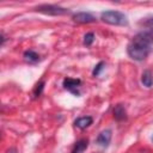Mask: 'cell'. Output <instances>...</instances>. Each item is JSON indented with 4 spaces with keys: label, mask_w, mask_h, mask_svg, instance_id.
<instances>
[{
    "label": "cell",
    "mask_w": 153,
    "mask_h": 153,
    "mask_svg": "<svg viewBox=\"0 0 153 153\" xmlns=\"http://www.w3.org/2000/svg\"><path fill=\"white\" fill-rule=\"evenodd\" d=\"M153 45V35L148 31H142L135 35L127 47L128 55L136 61L145 60Z\"/></svg>",
    "instance_id": "6da1fadb"
},
{
    "label": "cell",
    "mask_w": 153,
    "mask_h": 153,
    "mask_svg": "<svg viewBox=\"0 0 153 153\" xmlns=\"http://www.w3.org/2000/svg\"><path fill=\"white\" fill-rule=\"evenodd\" d=\"M100 19L104 23L110 24V25H127V23H128L124 13H122L120 11H112V10L102 12Z\"/></svg>",
    "instance_id": "7a4b0ae2"
},
{
    "label": "cell",
    "mask_w": 153,
    "mask_h": 153,
    "mask_svg": "<svg viewBox=\"0 0 153 153\" xmlns=\"http://www.w3.org/2000/svg\"><path fill=\"white\" fill-rule=\"evenodd\" d=\"M37 12L44 13V14H50V16H62L68 13L67 8L56 6V5H39L35 8Z\"/></svg>",
    "instance_id": "3957f363"
},
{
    "label": "cell",
    "mask_w": 153,
    "mask_h": 153,
    "mask_svg": "<svg viewBox=\"0 0 153 153\" xmlns=\"http://www.w3.org/2000/svg\"><path fill=\"white\" fill-rule=\"evenodd\" d=\"M81 81L80 79H73V78H66L63 80V87L69 91L71 93L75 94V96H79V86H80Z\"/></svg>",
    "instance_id": "277c9868"
},
{
    "label": "cell",
    "mask_w": 153,
    "mask_h": 153,
    "mask_svg": "<svg viewBox=\"0 0 153 153\" xmlns=\"http://www.w3.org/2000/svg\"><path fill=\"white\" fill-rule=\"evenodd\" d=\"M73 20L79 24H87V23H93L96 18L88 12H78L73 16Z\"/></svg>",
    "instance_id": "5b68a950"
},
{
    "label": "cell",
    "mask_w": 153,
    "mask_h": 153,
    "mask_svg": "<svg viewBox=\"0 0 153 153\" xmlns=\"http://www.w3.org/2000/svg\"><path fill=\"white\" fill-rule=\"evenodd\" d=\"M111 141V130L105 129L97 136V143L102 147H106Z\"/></svg>",
    "instance_id": "8992f818"
},
{
    "label": "cell",
    "mask_w": 153,
    "mask_h": 153,
    "mask_svg": "<svg viewBox=\"0 0 153 153\" xmlns=\"http://www.w3.org/2000/svg\"><path fill=\"white\" fill-rule=\"evenodd\" d=\"M112 114H114V117L116 121H123L127 118V111H126V108L123 106V104H117L115 105L114 110H112Z\"/></svg>",
    "instance_id": "52a82bcc"
},
{
    "label": "cell",
    "mask_w": 153,
    "mask_h": 153,
    "mask_svg": "<svg viewBox=\"0 0 153 153\" xmlns=\"http://www.w3.org/2000/svg\"><path fill=\"white\" fill-rule=\"evenodd\" d=\"M93 120L91 116H82V117H79L78 120H75L74 122V126L79 129H86L87 127H90L92 124Z\"/></svg>",
    "instance_id": "ba28073f"
},
{
    "label": "cell",
    "mask_w": 153,
    "mask_h": 153,
    "mask_svg": "<svg viewBox=\"0 0 153 153\" xmlns=\"http://www.w3.org/2000/svg\"><path fill=\"white\" fill-rule=\"evenodd\" d=\"M87 146H88V140L87 139H81L78 142H75L71 153H81L87 148Z\"/></svg>",
    "instance_id": "9c48e42d"
},
{
    "label": "cell",
    "mask_w": 153,
    "mask_h": 153,
    "mask_svg": "<svg viewBox=\"0 0 153 153\" xmlns=\"http://www.w3.org/2000/svg\"><path fill=\"white\" fill-rule=\"evenodd\" d=\"M24 60L29 63H36L39 61V55L33 50H26L24 53Z\"/></svg>",
    "instance_id": "30bf717a"
},
{
    "label": "cell",
    "mask_w": 153,
    "mask_h": 153,
    "mask_svg": "<svg viewBox=\"0 0 153 153\" xmlns=\"http://www.w3.org/2000/svg\"><path fill=\"white\" fill-rule=\"evenodd\" d=\"M141 82L143 86L146 87H151L153 84V75L151 73V71H145L141 75Z\"/></svg>",
    "instance_id": "8fae6325"
},
{
    "label": "cell",
    "mask_w": 153,
    "mask_h": 153,
    "mask_svg": "<svg viewBox=\"0 0 153 153\" xmlns=\"http://www.w3.org/2000/svg\"><path fill=\"white\" fill-rule=\"evenodd\" d=\"M93 41H94V35H93V32H87V33L84 36V44H85L86 47H90V45L93 43Z\"/></svg>",
    "instance_id": "7c38bea8"
},
{
    "label": "cell",
    "mask_w": 153,
    "mask_h": 153,
    "mask_svg": "<svg viewBox=\"0 0 153 153\" xmlns=\"http://www.w3.org/2000/svg\"><path fill=\"white\" fill-rule=\"evenodd\" d=\"M43 88H44V81H39V82H37L36 86H35V88H33V94H35V97L41 96Z\"/></svg>",
    "instance_id": "4fadbf2b"
},
{
    "label": "cell",
    "mask_w": 153,
    "mask_h": 153,
    "mask_svg": "<svg viewBox=\"0 0 153 153\" xmlns=\"http://www.w3.org/2000/svg\"><path fill=\"white\" fill-rule=\"evenodd\" d=\"M142 23H143V25H145L146 27H148V32H151V33L153 35V17L146 18Z\"/></svg>",
    "instance_id": "5bb4252c"
},
{
    "label": "cell",
    "mask_w": 153,
    "mask_h": 153,
    "mask_svg": "<svg viewBox=\"0 0 153 153\" xmlns=\"http://www.w3.org/2000/svg\"><path fill=\"white\" fill-rule=\"evenodd\" d=\"M103 66H104V62H103V61H100V62H99V63H98V65L94 67V69H93L92 74H93L94 76H96V75H98V74H99V72L103 69Z\"/></svg>",
    "instance_id": "9a60e30c"
},
{
    "label": "cell",
    "mask_w": 153,
    "mask_h": 153,
    "mask_svg": "<svg viewBox=\"0 0 153 153\" xmlns=\"http://www.w3.org/2000/svg\"><path fill=\"white\" fill-rule=\"evenodd\" d=\"M5 39H6V38H5V36H4V33H1V45H2L4 43H5Z\"/></svg>",
    "instance_id": "2e32d148"
},
{
    "label": "cell",
    "mask_w": 153,
    "mask_h": 153,
    "mask_svg": "<svg viewBox=\"0 0 153 153\" xmlns=\"http://www.w3.org/2000/svg\"><path fill=\"white\" fill-rule=\"evenodd\" d=\"M7 153H16V149H10Z\"/></svg>",
    "instance_id": "e0dca14e"
}]
</instances>
